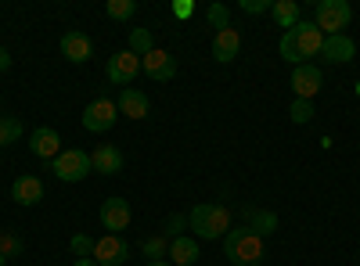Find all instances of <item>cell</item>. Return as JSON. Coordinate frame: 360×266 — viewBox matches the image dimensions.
Returning a JSON list of instances; mask_svg holds the SVG:
<instances>
[{
  "label": "cell",
  "mask_w": 360,
  "mask_h": 266,
  "mask_svg": "<svg viewBox=\"0 0 360 266\" xmlns=\"http://www.w3.org/2000/svg\"><path fill=\"white\" fill-rule=\"evenodd\" d=\"M224 255L231 266H263L266 259V241L252 227H231L224 238Z\"/></svg>",
  "instance_id": "1"
},
{
  "label": "cell",
  "mask_w": 360,
  "mask_h": 266,
  "mask_svg": "<svg viewBox=\"0 0 360 266\" xmlns=\"http://www.w3.org/2000/svg\"><path fill=\"white\" fill-rule=\"evenodd\" d=\"M188 227L195 230V238L217 241V238H227V230H231L234 223H231V209H227V205H220V201H202V205H195V209H191Z\"/></svg>",
  "instance_id": "2"
},
{
  "label": "cell",
  "mask_w": 360,
  "mask_h": 266,
  "mask_svg": "<svg viewBox=\"0 0 360 266\" xmlns=\"http://www.w3.org/2000/svg\"><path fill=\"white\" fill-rule=\"evenodd\" d=\"M353 22V8L346 0H317V18L314 25L324 36H342V29Z\"/></svg>",
  "instance_id": "3"
},
{
  "label": "cell",
  "mask_w": 360,
  "mask_h": 266,
  "mask_svg": "<svg viewBox=\"0 0 360 266\" xmlns=\"http://www.w3.org/2000/svg\"><path fill=\"white\" fill-rule=\"evenodd\" d=\"M51 173L58 176V180H65V184H79V180H86V176L94 173V166H90L86 152H79V147H65V152L51 162Z\"/></svg>",
  "instance_id": "4"
},
{
  "label": "cell",
  "mask_w": 360,
  "mask_h": 266,
  "mask_svg": "<svg viewBox=\"0 0 360 266\" xmlns=\"http://www.w3.org/2000/svg\"><path fill=\"white\" fill-rule=\"evenodd\" d=\"M119 119V105L108 101V98H94L86 108H83V130L90 133H108Z\"/></svg>",
  "instance_id": "5"
},
{
  "label": "cell",
  "mask_w": 360,
  "mask_h": 266,
  "mask_svg": "<svg viewBox=\"0 0 360 266\" xmlns=\"http://www.w3.org/2000/svg\"><path fill=\"white\" fill-rule=\"evenodd\" d=\"M137 72H141V58H137L134 51H119V54H112V58H108V65H105L108 83L119 86V91H127V86L137 79Z\"/></svg>",
  "instance_id": "6"
},
{
  "label": "cell",
  "mask_w": 360,
  "mask_h": 266,
  "mask_svg": "<svg viewBox=\"0 0 360 266\" xmlns=\"http://www.w3.org/2000/svg\"><path fill=\"white\" fill-rule=\"evenodd\" d=\"M90 259H94L98 266H123L130 259V248L119 234H101V238L94 241V255Z\"/></svg>",
  "instance_id": "7"
},
{
  "label": "cell",
  "mask_w": 360,
  "mask_h": 266,
  "mask_svg": "<svg viewBox=\"0 0 360 266\" xmlns=\"http://www.w3.org/2000/svg\"><path fill=\"white\" fill-rule=\"evenodd\" d=\"M134 220V209H130V201L127 198H108L101 205V227L108 234H119V230H127Z\"/></svg>",
  "instance_id": "8"
},
{
  "label": "cell",
  "mask_w": 360,
  "mask_h": 266,
  "mask_svg": "<svg viewBox=\"0 0 360 266\" xmlns=\"http://www.w3.org/2000/svg\"><path fill=\"white\" fill-rule=\"evenodd\" d=\"M288 33H292L299 54H303V62H307V58H317L324 51V33H321L314 22H299L295 29H288Z\"/></svg>",
  "instance_id": "9"
},
{
  "label": "cell",
  "mask_w": 360,
  "mask_h": 266,
  "mask_svg": "<svg viewBox=\"0 0 360 266\" xmlns=\"http://www.w3.org/2000/svg\"><path fill=\"white\" fill-rule=\"evenodd\" d=\"M321 86H324V76H321L317 65H299V69H292V94H295V98L310 101V98H317Z\"/></svg>",
  "instance_id": "10"
},
{
  "label": "cell",
  "mask_w": 360,
  "mask_h": 266,
  "mask_svg": "<svg viewBox=\"0 0 360 266\" xmlns=\"http://www.w3.org/2000/svg\"><path fill=\"white\" fill-rule=\"evenodd\" d=\"M62 54L69 58L72 65H83L94 58V40H90L83 29H69V33L62 36Z\"/></svg>",
  "instance_id": "11"
},
{
  "label": "cell",
  "mask_w": 360,
  "mask_h": 266,
  "mask_svg": "<svg viewBox=\"0 0 360 266\" xmlns=\"http://www.w3.org/2000/svg\"><path fill=\"white\" fill-rule=\"evenodd\" d=\"M141 69L152 76V79H159V83H169L173 76H176V58L169 54V51H162V47H155L148 58H141Z\"/></svg>",
  "instance_id": "12"
},
{
  "label": "cell",
  "mask_w": 360,
  "mask_h": 266,
  "mask_svg": "<svg viewBox=\"0 0 360 266\" xmlns=\"http://www.w3.org/2000/svg\"><path fill=\"white\" fill-rule=\"evenodd\" d=\"M90 166L101 176H115V173H123V152L115 144H98L94 155H90Z\"/></svg>",
  "instance_id": "13"
},
{
  "label": "cell",
  "mask_w": 360,
  "mask_h": 266,
  "mask_svg": "<svg viewBox=\"0 0 360 266\" xmlns=\"http://www.w3.org/2000/svg\"><path fill=\"white\" fill-rule=\"evenodd\" d=\"M29 147H33V155L37 159H58L62 155V137H58V130H51V126H40L33 137H29Z\"/></svg>",
  "instance_id": "14"
},
{
  "label": "cell",
  "mask_w": 360,
  "mask_h": 266,
  "mask_svg": "<svg viewBox=\"0 0 360 266\" xmlns=\"http://www.w3.org/2000/svg\"><path fill=\"white\" fill-rule=\"evenodd\" d=\"M238 51H242V33H238L234 25H231V29H220V33L213 36V58H217L220 65L234 62Z\"/></svg>",
  "instance_id": "15"
},
{
  "label": "cell",
  "mask_w": 360,
  "mask_h": 266,
  "mask_svg": "<svg viewBox=\"0 0 360 266\" xmlns=\"http://www.w3.org/2000/svg\"><path fill=\"white\" fill-rule=\"evenodd\" d=\"M324 62L328 65H342V62H353L356 58V44L342 33V36H324Z\"/></svg>",
  "instance_id": "16"
},
{
  "label": "cell",
  "mask_w": 360,
  "mask_h": 266,
  "mask_svg": "<svg viewBox=\"0 0 360 266\" xmlns=\"http://www.w3.org/2000/svg\"><path fill=\"white\" fill-rule=\"evenodd\" d=\"M11 201L18 205H40L44 201V184H40V176H18V180L11 184Z\"/></svg>",
  "instance_id": "17"
},
{
  "label": "cell",
  "mask_w": 360,
  "mask_h": 266,
  "mask_svg": "<svg viewBox=\"0 0 360 266\" xmlns=\"http://www.w3.org/2000/svg\"><path fill=\"white\" fill-rule=\"evenodd\" d=\"M119 112L127 115V119H148V94L144 91H137V86H127V91H119Z\"/></svg>",
  "instance_id": "18"
},
{
  "label": "cell",
  "mask_w": 360,
  "mask_h": 266,
  "mask_svg": "<svg viewBox=\"0 0 360 266\" xmlns=\"http://www.w3.org/2000/svg\"><path fill=\"white\" fill-rule=\"evenodd\" d=\"M198 255H202V252H198V241L184 234V238H173V241H169V255H166V259H169L173 266H195Z\"/></svg>",
  "instance_id": "19"
},
{
  "label": "cell",
  "mask_w": 360,
  "mask_h": 266,
  "mask_svg": "<svg viewBox=\"0 0 360 266\" xmlns=\"http://www.w3.org/2000/svg\"><path fill=\"white\" fill-rule=\"evenodd\" d=\"M270 15H274V22L285 29V33L303 22V18H299V4H295V0H274V4H270Z\"/></svg>",
  "instance_id": "20"
},
{
  "label": "cell",
  "mask_w": 360,
  "mask_h": 266,
  "mask_svg": "<svg viewBox=\"0 0 360 266\" xmlns=\"http://www.w3.org/2000/svg\"><path fill=\"white\" fill-rule=\"evenodd\" d=\"M245 227H252L259 238H270V234L278 230V216L270 213V209H249V223Z\"/></svg>",
  "instance_id": "21"
},
{
  "label": "cell",
  "mask_w": 360,
  "mask_h": 266,
  "mask_svg": "<svg viewBox=\"0 0 360 266\" xmlns=\"http://www.w3.org/2000/svg\"><path fill=\"white\" fill-rule=\"evenodd\" d=\"M127 51H134L137 58H148L155 51V36H152V29H130V47Z\"/></svg>",
  "instance_id": "22"
},
{
  "label": "cell",
  "mask_w": 360,
  "mask_h": 266,
  "mask_svg": "<svg viewBox=\"0 0 360 266\" xmlns=\"http://www.w3.org/2000/svg\"><path fill=\"white\" fill-rule=\"evenodd\" d=\"M141 252H144L148 262H159L162 255H169V238H166V234H159V238H144L141 241Z\"/></svg>",
  "instance_id": "23"
},
{
  "label": "cell",
  "mask_w": 360,
  "mask_h": 266,
  "mask_svg": "<svg viewBox=\"0 0 360 266\" xmlns=\"http://www.w3.org/2000/svg\"><path fill=\"white\" fill-rule=\"evenodd\" d=\"M18 137H22L18 115H0V147H4V144H15Z\"/></svg>",
  "instance_id": "24"
},
{
  "label": "cell",
  "mask_w": 360,
  "mask_h": 266,
  "mask_svg": "<svg viewBox=\"0 0 360 266\" xmlns=\"http://www.w3.org/2000/svg\"><path fill=\"white\" fill-rule=\"evenodd\" d=\"M205 25H213L217 33H220V29H231V8H227V4H209Z\"/></svg>",
  "instance_id": "25"
},
{
  "label": "cell",
  "mask_w": 360,
  "mask_h": 266,
  "mask_svg": "<svg viewBox=\"0 0 360 266\" xmlns=\"http://www.w3.org/2000/svg\"><path fill=\"white\" fill-rule=\"evenodd\" d=\"M105 11H108V18H115V22H127V18H134L137 4H134V0H108Z\"/></svg>",
  "instance_id": "26"
},
{
  "label": "cell",
  "mask_w": 360,
  "mask_h": 266,
  "mask_svg": "<svg viewBox=\"0 0 360 266\" xmlns=\"http://www.w3.org/2000/svg\"><path fill=\"white\" fill-rule=\"evenodd\" d=\"M278 51H281V58H285L288 65H295V69H299V65H307V62H303V54H299V47H295V40H292V33H285V36H281Z\"/></svg>",
  "instance_id": "27"
},
{
  "label": "cell",
  "mask_w": 360,
  "mask_h": 266,
  "mask_svg": "<svg viewBox=\"0 0 360 266\" xmlns=\"http://www.w3.org/2000/svg\"><path fill=\"white\" fill-rule=\"evenodd\" d=\"M288 115H292V123L307 126V123L314 119V105H310V101H303V98H295V101H292V108H288Z\"/></svg>",
  "instance_id": "28"
},
{
  "label": "cell",
  "mask_w": 360,
  "mask_h": 266,
  "mask_svg": "<svg viewBox=\"0 0 360 266\" xmlns=\"http://www.w3.org/2000/svg\"><path fill=\"white\" fill-rule=\"evenodd\" d=\"M69 248H72L76 259H90V255H94V238H86V234H72Z\"/></svg>",
  "instance_id": "29"
},
{
  "label": "cell",
  "mask_w": 360,
  "mask_h": 266,
  "mask_svg": "<svg viewBox=\"0 0 360 266\" xmlns=\"http://www.w3.org/2000/svg\"><path fill=\"white\" fill-rule=\"evenodd\" d=\"M18 252H22V238H15V234L4 230V238H0V255H4V259H15Z\"/></svg>",
  "instance_id": "30"
},
{
  "label": "cell",
  "mask_w": 360,
  "mask_h": 266,
  "mask_svg": "<svg viewBox=\"0 0 360 266\" xmlns=\"http://www.w3.org/2000/svg\"><path fill=\"white\" fill-rule=\"evenodd\" d=\"M184 230H188V216H176V213H173V216L166 220V238H169V241H173V238H184Z\"/></svg>",
  "instance_id": "31"
},
{
  "label": "cell",
  "mask_w": 360,
  "mask_h": 266,
  "mask_svg": "<svg viewBox=\"0 0 360 266\" xmlns=\"http://www.w3.org/2000/svg\"><path fill=\"white\" fill-rule=\"evenodd\" d=\"M270 4H274V0H238V8L245 15H263V11H270Z\"/></svg>",
  "instance_id": "32"
},
{
  "label": "cell",
  "mask_w": 360,
  "mask_h": 266,
  "mask_svg": "<svg viewBox=\"0 0 360 266\" xmlns=\"http://www.w3.org/2000/svg\"><path fill=\"white\" fill-rule=\"evenodd\" d=\"M195 15V0H173V18H191Z\"/></svg>",
  "instance_id": "33"
},
{
  "label": "cell",
  "mask_w": 360,
  "mask_h": 266,
  "mask_svg": "<svg viewBox=\"0 0 360 266\" xmlns=\"http://www.w3.org/2000/svg\"><path fill=\"white\" fill-rule=\"evenodd\" d=\"M8 69H11V54L0 47V72H8Z\"/></svg>",
  "instance_id": "34"
},
{
  "label": "cell",
  "mask_w": 360,
  "mask_h": 266,
  "mask_svg": "<svg viewBox=\"0 0 360 266\" xmlns=\"http://www.w3.org/2000/svg\"><path fill=\"white\" fill-rule=\"evenodd\" d=\"M72 266H98V262H94V259H76Z\"/></svg>",
  "instance_id": "35"
},
{
  "label": "cell",
  "mask_w": 360,
  "mask_h": 266,
  "mask_svg": "<svg viewBox=\"0 0 360 266\" xmlns=\"http://www.w3.org/2000/svg\"><path fill=\"white\" fill-rule=\"evenodd\" d=\"M148 266H173V262H166V259H159V262H148Z\"/></svg>",
  "instance_id": "36"
},
{
  "label": "cell",
  "mask_w": 360,
  "mask_h": 266,
  "mask_svg": "<svg viewBox=\"0 0 360 266\" xmlns=\"http://www.w3.org/2000/svg\"><path fill=\"white\" fill-rule=\"evenodd\" d=\"M4 262H8V259H4V255H0V266H4Z\"/></svg>",
  "instance_id": "37"
},
{
  "label": "cell",
  "mask_w": 360,
  "mask_h": 266,
  "mask_svg": "<svg viewBox=\"0 0 360 266\" xmlns=\"http://www.w3.org/2000/svg\"><path fill=\"white\" fill-rule=\"evenodd\" d=\"M356 94H360V83H356Z\"/></svg>",
  "instance_id": "38"
},
{
  "label": "cell",
  "mask_w": 360,
  "mask_h": 266,
  "mask_svg": "<svg viewBox=\"0 0 360 266\" xmlns=\"http://www.w3.org/2000/svg\"><path fill=\"white\" fill-rule=\"evenodd\" d=\"M0 238H4V230H0Z\"/></svg>",
  "instance_id": "39"
}]
</instances>
